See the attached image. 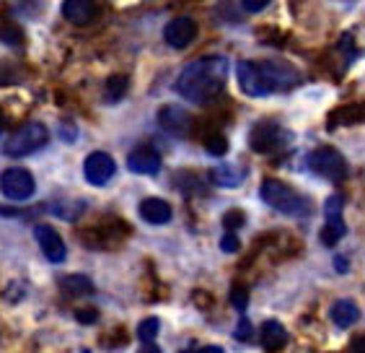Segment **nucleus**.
I'll use <instances>...</instances> for the list:
<instances>
[{"label":"nucleus","mask_w":365,"mask_h":353,"mask_svg":"<svg viewBox=\"0 0 365 353\" xmlns=\"http://www.w3.org/2000/svg\"><path fill=\"white\" fill-rule=\"evenodd\" d=\"M184 353H223V348L220 346H197V348H190V351Z\"/></svg>","instance_id":"29"},{"label":"nucleus","mask_w":365,"mask_h":353,"mask_svg":"<svg viewBox=\"0 0 365 353\" xmlns=\"http://www.w3.org/2000/svg\"><path fill=\"white\" fill-rule=\"evenodd\" d=\"M127 169L133 174H158L161 169V154L153 151L150 146H140L127 156Z\"/></svg>","instance_id":"13"},{"label":"nucleus","mask_w":365,"mask_h":353,"mask_svg":"<svg viewBox=\"0 0 365 353\" xmlns=\"http://www.w3.org/2000/svg\"><path fill=\"white\" fill-rule=\"evenodd\" d=\"M205 149L212 156H225L228 154V138L223 133H212L205 138Z\"/></svg>","instance_id":"22"},{"label":"nucleus","mask_w":365,"mask_h":353,"mask_svg":"<svg viewBox=\"0 0 365 353\" xmlns=\"http://www.w3.org/2000/svg\"><path fill=\"white\" fill-rule=\"evenodd\" d=\"M127 89H130V78L122 76V73H114V76L106 78L104 84V96L106 101H120L122 96L127 94Z\"/></svg>","instance_id":"20"},{"label":"nucleus","mask_w":365,"mask_h":353,"mask_svg":"<svg viewBox=\"0 0 365 353\" xmlns=\"http://www.w3.org/2000/svg\"><path fill=\"white\" fill-rule=\"evenodd\" d=\"M3 130H6V112L0 109V135H3Z\"/></svg>","instance_id":"33"},{"label":"nucleus","mask_w":365,"mask_h":353,"mask_svg":"<svg viewBox=\"0 0 365 353\" xmlns=\"http://www.w3.org/2000/svg\"><path fill=\"white\" fill-rule=\"evenodd\" d=\"M309 169L314 174L329 179V182H342L347 179V161L334 146H319L314 154L309 156Z\"/></svg>","instance_id":"5"},{"label":"nucleus","mask_w":365,"mask_h":353,"mask_svg":"<svg viewBox=\"0 0 365 353\" xmlns=\"http://www.w3.org/2000/svg\"><path fill=\"white\" fill-rule=\"evenodd\" d=\"M236 76H239L241 91L252 99H262L274 91H288L293 86L301 84V73L285 60H241L236 65Z\"/></svg>","instance_id":"2"},{"label":"nucleus","mask_w":365,"mask_h":353,"mask_svg":"<svg viewBox=\"0 0 365 353\" xmlns=\"http://www.w3.org/2000/svg\"><path fill=\"white\" fill-rule=\"evenodd\" d=\"M252 332H254L252 330V322H249V319H241L233 335H236V340H249V338H252Z\"/></svg>","instance_id":"28"},{"label":"nucleus","mask_w":365,"mask_h":353,"mask_svg":"<svg viewBox=\"0 0 365 353\" xmlns=\"http://www.w3.org/2000/svg\"><path fill=\"white\" fill-rule=\"evenodd\" d=\"M342 208H344L342 195H329V198H327V203H324V216H327V224H324L322 234H319L324 247H334L344 234H347V227H344V221H342Z\"/></svg>","instance_id":"8"},{"label":"nucleus","mask_w":365,"mask_h":353,"mask_svg":"<svg viewBox=\"0 0 365 353\" xmlns=\"http://www.w3.org/2000/svg\"><path fill=\"white\" fill-rule=\"evenodd\" d=\"M220 249H223V252H239V237L228 232L223 239H220Z\"/></svg>","instance_id":"26"},{"label":"nucleus","mask_w":365,"mask_h":353,"mask_svg":"<svg viewBox=\"0 0 365 353\" xmlns=\"http://www.w3.org/2000/svg\"><path fill=\"white\" fill-rule=\"evenodd\" d=\"M197 34H200V26H197V21L192 16H176V19H171V21L166 24V29H163V39H166V44L174 47V50L190 47Z\"/></svg>","instance_id":"9"},{"label":"nucleus","mask_w":365,"mask_h":353,"mask_svg":"<svg viewBox=\"0 0 365 353\" xmlns=\"http://www.w3.org/2000/svg\"><path fill=\"white\" fill-rule=\"evenodd\" d=\"M269 3L267 0H244L241 3V11H246V14H259V11H264Z\"/></svg>","instance_id":"27"},{"label":"nucleus","mask_w":365,"mask_h":353,"mask_svg":"<svg viewBox=\"0 0 365 353\" xmlns=\"http://www.w3.org/2000/svg\"><path fill=\"white\" fill-rule=\"evenodd\" d=\"M138 211H140L143 221L153 224V227H163V224H169L171 216H174L171 205L166 203V200H161V198H145Z\"/></svg>","instance_id":"15"},{"label":"nucleus","mask_w":365,"mask_h":353,"mask_svg":"<svg viewBox=\"0 0 365 353\" xmlns=\"http://www.w3.org/2000/svg\"><path fill=\"white\" fill-rule=\"evenodd\" d=\"M244 221H246L244 211H228V213H223V227L228 229L231 234H236V229L244 227Z\"/></svg>","instance_id":"24"},{"label":"nucleus","mask_w":365,"mask_h":353,"mask_svg":"<svg viewBox=\"0 0 365 353\" xmlns=\"http://www.w3.org/2000/svg\"><path fill=\"white\" fill-rule=\"evenodd\" d=\"M155 120H158V127H161L163 133L174 135V138H187L192 130V117L187 109H182V106L176 104H166L158 109V114H155Z\"/></svg>","instance_id":"10"},{"label":"nucleus","mask_w":365,"mask_h":353,"mask_svg":"<svg viewBox=\"0 0 365 353\" xmlns=\"http://www.w3.org/2000/svg\"><path fill=\"white\" fill-rule=\"evenodd\" d=\"M49 141V130L42 122H26L16 130L6 143H3V154L14 156V159H21V156L36 154L39 149H44Z\"/></svg>","instance_id":"4"},{"label":"nucleus","mask_w":365,"mask_h":353,"mask_svg":"<svg viewBox=\"0 0 365 353\" xmlns=\"http://www.w3.org/2000/svg\"><path fill=\"white\" fill-rule=\"evenodd\" d=\"M60 289L68 297H91L93 291H96V286H93L88 276H78L76 273V276H65L60 281Z\"/></svg>","instance_id":"18"},{"label":"nucleus","mask_w":365,"mask_h":353,"mask_svg":"<svg viewBox=\"0 0 365 353\" xmlns=\"http://www.w3.org/2000/svg\"><path fill=\"white\" fill-rule=\"evenodd\" d=\"M246 302H249V291H246V286H244V283H233V289H231V304L239 312H244L246 309Z\"/></svg>","instance_id":"23"},{"label":"nucleus","mask_w":365,"mask_h":353,"mask_svg":"<svg viewBox=\"0 0 365 353\" xmlns=\"http://www.w3.org/2000/svg\"><path fill=\"white\" fill-rule=\"evenodd\" d=\"M225 81H228V57L210 55L187 65L176 78L174 89L182 99L197 106H207L220 99V94L225 91Z\"/></svg>","instance_id":"1"},{"label":"nucleus","mask_w":365,"mask_h":353,"mask_svg":"<svg viewBox=\"0 0 365 353\" xmlns=\"http://www.w3.org/2000/svg\"><path fill=\"white\" fill-rule=\"evenodd\" d=\"M329 317L337 327H350L360 319V309H358V304L352 302V299H339V302L331 304Z\"/></svg>","instance_id":"16"},{"label":"nucleus","mask_w":365,"mask_h":353,"mask_svg":"<svg viewBox=\"0 0 365 353\" xmlns=\"http://www.w3.org/2000/svg\"><path fill=\"white\" fill-rule=\"evenodd\" d=\"M63 16L76 26H86L98 16V6L91 0H68L63 3Z\"/></svg>","instance_id":"14"},{"label":"nucleus","mask_w":365,"mask_h":353,"mask_svg":"<svg viewBox=\"0 0 365 353\" xmlns=\"http://www.w3.org/2000/svg\"><path fill=\"white\" fill-rule=\"evenodd\" d=\"M285 143H288V133H285V127L280 122L274 120H259L249 130V146L257 154H272Z\"/></svg>","instance_id":"6"},{"label":"nucleus","mask_w":365,"mask_h":353,"mask_svg":"<svg viewBox=\"0 0 365 353\" xmlns=\"http://www.w3.org/2000/svg\"><path fill=\"white\" fill-rule=\"evenodd\" d=\"M158 330H161V319L145 317L140 325H138V338H140L143 343H153L155 335H158Z\"/></svg>","instance_id":"21"},{"label":"nucleus","mask_w":365,"mask_h":353,"mask_svg":"<svg viewBox=\"0 0 365 353\" xmlns=\"http://www.w3.org/2000/svg\"><path fill=\"white\" fill-rule=\"evenodd\" d=\"M285 343H288L285 327H282L277 319H267V322L262 325V346L267 348V351H280Z\"/></svg>","instance_id":"17"},{"label":"nucleus","mask_w":365,"mask_h":353,"mask_svg":"<svg viewBox=\"0 0 365 353\" xmlns=\"http://www.w3.org/2000/svg\"><path fill=\"white\" fill-rule=\"evenodd\" d=\"M352 353H363V335L352 338Z\"/></svg>","instance_id":"31"},{"label":"nucleus","mask_w":365,"mask_h":353,"mask_svg":"<svg viewBox=\"0 0 365 353\" xmlns=\"http://www.w3.org/2000/svg\"><path fill=\"white\" fill-rule=\"evenodd\" d=\"M259 198L277 213H285V216H293V219H303V216L311 213L309 200L303 198L301 192H295L290 184L272 179V176L259 184Z\"/></svg>","instance_id":"3"},{"label":"nucleus","mask_w":365,"mask_h":353,"mask_svg":"<svg viewBox=\"0 0 365 353\" xmlns=\"http://www.w3.org/2000/svg\"><path fill=\"white\" fill-rule=\"evenodd\" d=\"M114 171H117V164H114V159L106 151H93V154H88V159L83 164L86 179L96 184V187H104L114 176Z\"/></svg>","instance_id":"11"},{"label":"nucleus","mask_w":365,"mask_h":353,"mask_svg":"<svg viewBox=\"0 0 365 353\" xmlns=\"http://www.w3.org/2000/svg\"><path fill=\"white\" fill-rule=\"evenodd\" d=\"M140 353H163L158 346H153V343H145V346L140 348Z\"/></svg>","instance_id":"32"},{"label":"nucleus","mask_w":365,"mask_h":353,"mask_svg":"<svg viewBox=\"0 0 365 353\" xmlns=\"http://www.w3.org/2000/svg\"><path fill=\"white\" fill-rule=\"evenodd\" d=\"M36 184H34V176L31 171L24 169V166H11L0 174V192L6 195L8 200H14V203H24L34 195Z\"/></svg>","instance_id":"7"},{"label":"nucleus","mask_w":365,"mask_h":353,"mask_svg":"<svg viewBox=\"0 0 365 353\" xmlns=\"http://www.w3.org/2000/svg\"><path fill=\"white\" fill-rule=\"evenodd\" d=\"M34 239L36 244H39V249L44 252V257H47L49 262H63L65 257H68V249H65V242L63 237L57 234V229H52L49 224H39V227H34Z\"/></svg>","instance_id":"12"},{"label":"nucleus","mask_w":365,"mask_h":353,"mask_svg":"<svg viewBox=\"0 0 365 353\" xmlns=\"http://www.w3.org/2000/svg\"><path fill=\"white\" fill-rule=\"evenodd\" d=\"M76 319L83 322V325H93L98 319V312L93 309V307H83V309H76Z\"/></svg>","instance_id":"25"},{"label":"nucleus","mask_w":365,"mask_h":353,"mask_svg":"<svg viewBox=\"0 0 365 353\" xmlns=\"http://www.w3.org/2000/svg\"><path fill=\"white\" fill-rule=\"evenodd\" d=\"M334 268H337V273H347V270H350V262L344 260V257H334Z\"/></svg>","instance_id":"30"},{"label":"nucleus","mask_w":365,"mask_h":353,"mask_svg":"<svg viewBox=\"0 0 365 353\" xmlns=\"http://www.w3.org/2000/svg\"><path fill=\"white\" fill-rule=\"evenodd\" d=\"M241 179H244L241 169H233V166H228V164L210 169V182L218 184V187H239Z\"/></svg>","instance_id":"19"}]
</instances>
